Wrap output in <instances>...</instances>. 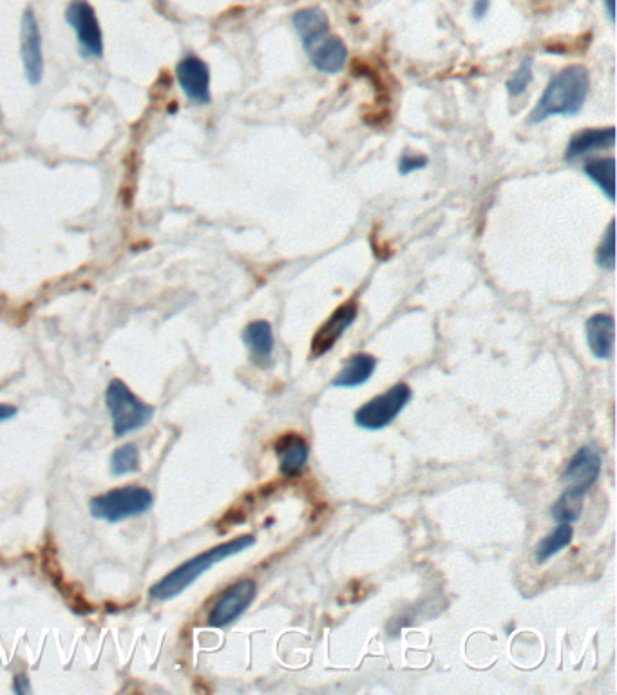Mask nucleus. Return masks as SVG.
Segmentation results:
<instances>
[{
    "mask_svg": "<svg viewBox=\"0 0 617 695\" xmlns=\"http://www.w3.org/2000/svg\"><path fill=\"white\" fill-rule=\"evenodd\" d=\"M585 174L605 192L608 200H616V160L596 158L585 163Z\"/></svg>",
    "mask_w": 617,
    "mask_h": 695,
    "instance_id": "nucleus-20",
    "label": "nucleus"
},
{
    "mask_svg": "<svg viewBox=\"0 0 617 695\" xmlns=\"http://www.w3.org/2000/svg\"><path fill=\"white\" fill-rule=\"evenodd\" d=\"M589 89L590 75L587 67H565L545 87L542 98L529 115V124H542L551 116L578 115L589 96Z\"/></svg>",
    "mask_w": 617,
    "mask_h": 695,
    "instance_id": "nucleus-1",
    "label": "nucleus"
},
{
    "mask_svg": "<svg viewBox=\"0 0 617 695\" xmlns=\"http://www.w3.org/2000/svg\"><path fill=\"white\" fill-rule=\"evenodd\" d=\"M105 406L113 420L114 437H125L147 426L154 415L152 406L138 399L120 379L109 382L105 390Z\"/></svg>",
    "mask_w": 617,
    "mask_h": 695,
    "instance_id": "nucleus-3",
    "label": "nucleus"
},
{
    "mask_svg": "<svg viewBox=\"0 0 617 695\" xmlns=\"http://www.w3.org/2000/svg\"><path fill=\"white\" fill-rule=\"evenodd\" d=\"M411 400V388L406 382L391 386L390 390L368 400L364 406L355 411V424L368 431H379L390 426L399 417Z\"/></svg>",
    "mask_w": 617,
    "mask_h": 695,
    "instance_id": "nucleus-5",
    "label": "nucleus"
},
{
    "mask_svg": "<svg viewBox=\"0 0 617 695\" xmlns=\"http://www.w3.org/2000/svg\"><path fill=\"white\" fill-rule=\"evenodd\" d=\"M254 543H256V538L252 534H245V536H238L230 542L216 545L209 551L181 563L180 567H176L165 578L152 585L151 591H149L152 600L169 601L180 596L181 592L187 591L194 581L203 576L205 572L210 571L214 565H218L219 562L227 560L234 554L247 551Z\"/></svg>",
    "mask_w": 617,
    "mask_h": 695,
    "instance_id": "nucleus-2",
    "label": "nucleus"
},
{
    "mask_svg": "<svg viewBox=\"0 0 617 695\" xmlns=\"http://www.w3.org/2000/svg\"><path fill=\"white\" fill-rule=\"evenodd\" d=\"M292 22H294L299 39L303 42L304 49L314 46L317 40L326 37L328 29H330V19H328L326 11L321 10V8L299 10L295 13Z\"/></svg>",
    "mask_w": 617,
    "mask_h": 695,
    "instance_id": "nucleus-16",
    "label": "nucleus"
},
{
    "mask_svg": "<svg viewBox=\"0 0 617 695\" xmlns=\"http://www.w3.org/2000/svg\"><path fill=\"white\" fill-rule=\"evenodd\" d=\"M489 8H491V0H475V2H473V15H475V19H484Z\"/></svg>",
    "mask_w": 617,
    "mask_h": 695,
    "instance_id": "nucleus-27",
    "label": "nucleus"
},
{
    "mask_svg": "<svg viewBox=\"0 0 617 695\" xmlns=\"http://www.w3.org/2000/svg\"><path fill=\"white\" fill-rule=\"evenodd\" d=\"M605 8H607L608 17L614 22L616 20V10H614V0H603Z\"/></svg>",
    "mask_w": 617,
    "mask_h": 695,
    "instance_id": "nucleus-29",
    "label": "nucleus"
},
{
    "mask_svg": "<svg viewBox=\"0 0 617 695\" xmlns=\"http://www.w3.org/2000/svg\"><path fill=\"white\" fill-rule=\"evenodd\" d=\"M428 158L420 156V154H404L400 158L399 172L400 174H409V172L420 171L428 167Z\"/></svg>",
    "mask_w": 617,
    "mask_h": 695,
    "instance_id": "nucleus-25",
    "label": "nucleus"
},
{
    "mask_svg": "<svg viewBox=\"0 0 617 695\" xmlns=\"http://www.w3.org/2000/svg\"><path fill=\"white\" fill-rule=\"evenodd\" d=\"M306 51L310 55L312 66L317 71L328 73V75L339 73L342 67H344L346 58H348L346 44L339 37H335V35L317 40L314 46H310Z\"/></svg>",
    "mask_w": 617,
    "mask_h": 695,
    "instance_id": "nucleus-13",
    "label": "nucleus"
},
{
    "mask_svg": "<svg viewBox=\"0 0 617 695\" xmlns=\"http://www.w3.org/2000/svg\"><path fill=\"white\" fill-rule=\"evenodd\" d=\"M532 82V60L531 58H525L522 62V66L518 67L513 73V77L507 80V93L511 98H518L522 96L527 87L531 86Z\"/></svg>",
    "mask_w": 617,
    "mask_h": 695,
    "instance_id": "nucleus-24",
    "label": "nucleus"
},
{
    "mask_svg": "<svg viewBox=\"0 0 617 695\" xmlns=\"http://www.w3.org/2000/svg\"><path fill=\"white\" fill-rule=\"evenodd\" d=\"M13 690H15L17 694H29V692H31V685H29L28 676H24V674L15 676V679H13Z\"/></svg>",
    "mask_w": 617,
    "mask_h": 695,
    "instance_id": "nucleus-26",
    "label": "nucleus"
},
{
    "mask_svg": "<svg viewBox=\"0 0 617 695\" xmlns=\"http://www.w3.org/2000/svg\"><path fill=\"white\" fill-rule=\"evenodd\" d=\"M572 538H574V529L570 527V524L558 525L549 536H545L536 545V549H534L536 562L545 563L547 560H551L552 556H556L565 547H569Z\"/></svg>",
    "mask_w": 617,
    "mask_h": 695,
    "instance_id": "nucleus-21",
    "label": "nucleus"
},
{
    "mask_svg": "<svg viewBox=\"0 0 617 695\" xmlns=\"http://www.w3.org/2000/svg\"><path fill=\"white\" fill-rule=\"evenodd\" d=\"M601 473V457L598 451L590 446L578 449V453L570 458L569 466L563 473V478L569 482V487L580 489L587 493L596 484Z\"/></svg>",
    "mask_w": 617,
    "mask_h": 695,
    "instance_id": "nucleus-12",
    "label": "nucleus"
},
{
    "mask_svg": "<svg viewBox=\"0 0 617 695\" xmlns=\"http://www.w3.org/2000/svg\"><path fill=\"white\" fill-rule=\"evenodd\" d=\"M243 343L257 364H268L274 352V330L266 321H254L243 330Z\"/></svg>",
    "mask_w": 617,
    "mask_h": 695,
    "instance_id": "nucleus-18",
    "label": "nucleus"
},
{
    "mask_svg": "<svg viewBox=\"0 0 617 695\" xmlns=\"http://www.w3.org/2000/svg\"><path fill=\"white\" fill-rule=\"evenodd\" d=\"M614 143H616V129L614 127L585 129V131L572 136L565 158H567V162H572V160H578L585 154L601 151V149H610V147H614Z\"/></svg>",
    "mask_w": 617,
    "mask_h": 695,
    "instance_id": "nucleus-15",
    "label": "nucleus"
},
{
    "mask_svg": "<svg viewBox=\"0 0 617 695\" xmlns=\"http://www.w3.org/2000/svg\"><path fill=\"white\" fill-rule=\"evenodd\" d=\"M377 368V357L370 353H357L350 357L341 372L332 381L333 388H357L371 379Z\"/></svg>",
    "mask_w": 617,
    "mask_h": 695,
    "instance_id": "nucleus-17",
    "label": "nucleus"
},
{
    "mask_svg": "<svg viewBox=\"0 0 617 695\" xmlns=\"http://www.w3.org/2000/svg\"><path fill=\"white\" fill-rule=\"evenodd\" d=\"M20 55L24 71L31 86H38L44 77V53H42V33L38 28L33 10H26L20 24Z\"/></svg>",
    "mask_w": 617,
    "mask_h": 695,
    "instance_id": "nucleus-8",
    "label": "nucleus"
},
{
    "mask_svg": "<svg viewBox=\"0 0 617 695\" xmlns=\"http://www.w3.org/2000/svg\"><path fill=\"white\" fill-rule=\"evenodd\" d=\"M585 495L587 493H583L580 489L567 487L551 507L552 518L558 524H574V522H578L581 513H583Z\"/></svg>",
    "mask_w": 617,
    "mask_h": 695,
    "instance_id": "nucleus-19",
    "label": "nucleus"
},
{
    "mask_svg": "<svg viewBox=\"0 0 617 695\" xmlns=\"http://www.w3.org/2000/svg\"><path fill=\"white\" fill-rule=\"evenodd\" d=\"M66 19L75 29L84 57L100 58L104 53V35L95 8L87 0H73L67 6Z\"/></svg>",
    "mask_w": 617,
    "mask_h": 695,
    "instance_id": "nucleus-7",
    "label": "nucleus"
},
{
    "mask_svg": "<svg viewBox=\"0 0 617 695\" xmlns=\"http://www.w3.org/2000/svg\"><path fill=\"white\" fill-rule=\"evenodd\" d=\"M274 451L279 460V471L286 478L299 477L310 457L308 442L299 433L281 435L274 444Z\"/></svg>",
    "mask_w": 617,
    "mask_h": 695,
    "instance_id": "nucleus-11",
    "label": "nucleus"
},
{
    "mask_svg": "<svg viewBox=\"0 0 617 695\" xmlns=\"http://www.w3.org/2000/svg\"><path fill=\"white\" fill-rule=\"evenodd\" d=\"M152 505V493L145 487L125 486L111 489L109 493L95 496L89 502V511L96 520L109 524L122 522L127 518L145 515Z\"/></svg>",
    "mask_w": 617,
    "mask_h": 695,
    "instance_id": "nucleus-4",
    "label": "nucleus"
},
{
    "mask_svg": "<svg viewBox=\"0 0 617 695\" xmlns=\"http://www.w3.org/2000/svg\"><path fill=\"white\" fill-rule=\"evenodd\" d=\"M17 415V408L10 404H0V420H8Z\"/></svg>",
    "mask_w": 617,
    "mask_h": 695,
    "instance_id": "nucleus-28",
    "label": "nucleus"
},
{
    "mask_svg": "<svg viewBox=\"0 0 617 695\" xmlns=\"http://www.w3.org/2000/svg\"><path fill=\"white\" fill-rule=\"evenodd\" d=\"M140 469V451L136 444H125L116 449L111 457V473L114 477L131 475Z\"/></svg>",
    "mask_w": 617,
    "mask_h": 695,
    "instance_id": "nucleus-22",
    "label": "nucleus"
},
{
    "mask_svg": "<svg viewBox=\"0 0 617 695\" xmlns=\"http://www.w3.org/2000/svg\"><path fill=\"white\" fill-rule=\"evenodd\" d=\"M587 343L590 352L599 359L607 361L614 352V337H616V323L614 317L608 314H596L590 317L585 324Z\"/></svg>",
    "mask_w": 617,
    "mask_h": 695,
    "instance_id": "nucleus-14",
    "label": "nucleus"
},
{
    "mask_svg": "<svg viewBox=\"0 0 617 695\" xmlns=\"http://www.w3.org/2000/svg\"><path fill=\"white\" fill-rule=\"evenodd\" d=\"M598 265L603 270L616 268V223L610 221L605 236L601 239L598 248Z\"/></svg>",
    "mask_w": 617,
    "mask_h": 695,
    "instance_id": "nucleus-23",
    "label": "nucleus"
},
{
    "mask_svg": "<svg viewBox=\"0 0 617 695\" xmlns=\"http://www.w3.org/2000/svg\"><path fill=\"white\" fill-rule=\"evenodd\" d=\"M357 314H359V306L355 301L339 306L314 335L310 344V355L317 359V357H323L324 353L330 352L333 346L339 343L344 332L355 323Z\"/></svg>",
    "mask_w": 617,
    "mask_h": 695,
    "instance_id": "nucleus-9",
    "label": "nucleus"
},
{
    "mask_svg": "<svg viewBox=\"0 0 617 695\" xmlns=\"http://www.w3.org/2000/svg\"><path fill=\"white\" fill-rule=\"evenodd\" d=\"M256 594V581L250 580V578L236 581L214 603V607L210 610L209 618H207V623H209L210 627H216V629H225L228 625H232L254 603Z\"/></svg>",
    "mask_w": 617,
    "mask_h": 695,
    "instance_id": "nucleus-6",
    "label": "nucleus"
},
{
    "mask_svg": "<svg viewBox=\"0 0 617 695\" xmlns=\"http://www.w3.org/2000/svg\"><path fill=\"white\" fill-rule=\"evenodd\" d=\"M176 78L183 93L196 104L210 102L209 66L198 57H185L176 67Z\"/></svg>",
    "mask_w": 617,
    "mask_h": 695,
    "instance_id": "nucleus-10",
    "label": "nucleus"
}]
</instances>
